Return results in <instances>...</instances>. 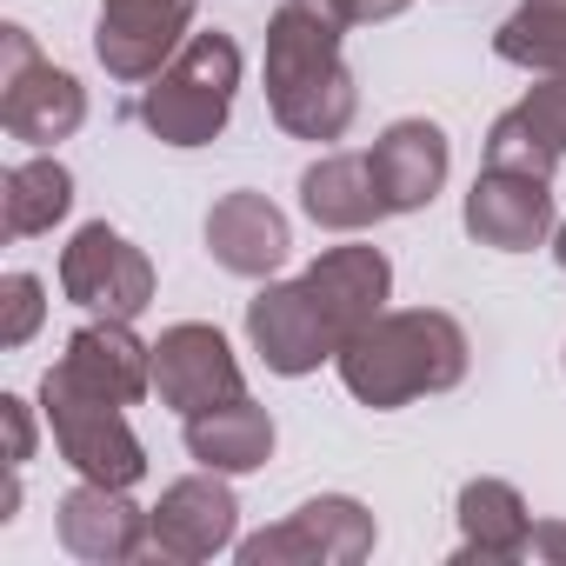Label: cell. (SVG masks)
I'll return each instance as SVG.
<instances>
[{"instance_id": "19", "label": "cell", "mask_w": 566, "mask_h": 566, "mask_svg": "<svg viewBox=\"0 0 566 566\" xmlns=\"http://www.w3.org/2000/svg\"><path fill=\"white\" fill-rule=\"evenodd\" d=\"M301 207L327 233H367L374 220L394 213L387 193H380V180H374V160L367 154H321L301 174Z\"/></svg>"}, {"instance_id": "22", "label": "cell", "mask_w": 566, "mask_h": 566, "mask_svg": "<svg viewBox=\"0 0 566 566\" xmlns=\"http://www.w3.org/2000/svg\"><path fill=\"white\" fill-rule=\"evenodd\" d=\"M67 207H74V174L54 154L14 160L8 174H0V213H8V233L14 240L48 233L54 220H67Z\"/></svg>"}, {"instance_id": "4", "label": "cell", "mask_w": 566, "mask_h": 566, "mask_svg": "<svg viewBox=\"0 0 566 566\" xmlns=\"http://www.w3.org/2000/svg\"><path fill=\"white\" fill-rule=\"evenodd\" d=\"M41 413L54 427V447L61 460L81 473V480H101V486H140L147 480V447L140 433L127 427V413L87 387H74L61 367L41 374Z\"/></svg>"}, {"instance_id": "3", "label": "cell", "mask_w": 566, "mask_h": 566, "mask_svg": "<svg viewBox=\"0 0 566 566\" xmlns=\"http://www.w3.org/2000/svg\"><path fill=\"white\" fill-rule=\"evenodd\" d=\"M233 94H240V48L233 34H187V48L147 81L140 94V127L160 140V147H207L220 140L227 114H233Z\"/></svg>"}, {"instance_id": "18", "label": "cell", "mask_w": 566, "mask_h": 566, "mask_svg": "<svg viewBox=\"0 0 566 566\" xmlns=\"http://www.w3.org/2000/svg\"><path fill=\"white\" fill-rule=\"evenodd\" d=\"M566 154V74H539V87L506 107L486 134V167H506V174H533L546 180Z\"/></svg>"}, {"instance_id": "14", "label": "cell", "mask_w": 566, "mask_h": 566, "mask_svg": "<svg viewBox=\"0 0 566 566\" xmlns=\"http://www.w3.org/2000/svg\"><path fill=\"white\" fill-rule=\"evenodd\" d=\"M61 374L114 407H134L154 394V347L134 340V321H87L67 334V354H61Z\"/></svg>"}, {"instance_id": "20", "label": "cell", "mask_w": 566, "mask_h": 566, "mask_svg": "<svg viewBox=\"0 0 566 566\" xmlns=\"http://www.w3.org/2000/svg\"><path fill=\"white\" fill-rule=\"evenodd\" d=\"M187 453L213 473H260L273 460V413L247 394L187 413Z\"/></svg>"}, {"instance_id": "17", "label": "cell", "mask_w": 566, "mask_h": 566, "mask_svg": "<svg viewBox=\"0 0 566 566\" xmlns=\"http://www.w3.org/2000/svg\"><path fill=\"white\" fill-rule=\"evenodd\" d=\"M367 160H374V180H380L387 207L394 213H420V207H433V193L453 174V140H447L440 120H394L367 147Z\"/></svg>"}, {"instance_id": "7", "label": "cell", "mask_w": 566, "mask_h": 566, "mask_svg": "<svg viewBox=\"0 0 566 566\" xmlns=\"http://www.w3.org/2000/svg\"><path fill=\"white\" fill-rule=\"evenodd\" d=\"M61 294L101 321H140L154 307V260L107 220H87L61 253Z\"/></svg>"}, {"instance_id": "8", "label": "cell", "mask_w": 566, "mask_h": 566, "mask_svg": "<svg viewBox=\"0 0 566 566\" xmlns=\"http://www.w3.org/2000/svg\"><path fill=\"white\" fill-rule=\"evenodd\" d=\"M200 0H101L94 54L114 81H154L180 48Z\"/></svg>"}, {"instance_id": "23", "label": "cell", "mask_w": 566, "mask_h": 566, "mask_svg": "<svg viewBox=\"0 0 566 566\" xmlns=\"http://www.w3.org/2000/svg\"><path fill=\"white\" fill-rule=\"evenodd\" d=\"M493 54L526 74H566V0H520L493 34Z\"/></svg>"}, {"instance_id": "5", "label": "cell", "mask_w": 566, "mask_h": 566, "mask_svg": "<svg viewBox=\"0 0 566 566\" xmlns=\"http://www.w3.org/2000/svg\"><path fill=\"white\" fill-rule=\"evenodd\" d=\"M81 120H87V87L54 61H41L28 28H0V127L28 147H54L81 134Z\"/></svg>"}, {"instance_id": "24", "label": "cell", "mask_w": 566, "mask_h": 566, "mask_svg": "<svg viewBox=\"0 0 566 566\" xmlns=\"http://www.w3.org/2000/svg\"><path fill=\"white\" fill-rule=\"evenodd\" d=\"M0 294H8V321H0V347H28L41 314H48V287L34 273H8L0 280Z\"/></svg>"}, {"instance_id": "15", "label": "cell", "mask_w": 566, "mask_h": 566, "mask_svg": "<svg viewBox=\"0 0 566 566\" xmlns=\"http://www.w3.org/2000/svg\"><path fill=\"white\" fill-rule=\"evenodd\" d=\"M294 233H287V213H280L266 193H220L207 207V253L213 266L240 273V280H273L280 260H287Z\"/></svg>"}, {"instance_id": "9", "label": "cell", "mask_w": 566, "mask_h": 566, "mask_svg": "<svg viewBox=\"0 0 566 566\" xmlns=\"http://www.w3.org/2000/svg\"><path fill=\"white\" fill-rule=\"evenodd\" d=\"M147 526H154V553H160V559L193 566V559H213V553L233 546V533H240V500H233L227 473L200 467V473L174 480V486L160 493V506H147Z\"/></svg>"}, {"instance_id": "27", "label": "cell", "mask_w": 566, "mask_h": 566, "mask_svg": "<svg viewBox=\"0 0 566 566\" xmlns=\"http://www.w3.org/2000/svg\"><path fill=\"white\" fill-rule=\"evenodd\" d=\"M526 559H553V566H566V520H539L533 539H526Z\"/></svg>"}, {"instance_id": "6", "label": "cell", "mask_w": 566, "mask_h": 566, "mask_svg": "<svg viewBox=\"0 0 566 566\" xmlns=\"http://www.w3.org/2000/svg\"><path fill=\"white\" fill-rule=\"evenodd\" d=\"M380 526L360 500L347 493H321L307 506H294L280 526H260L253 539H240V566H360L374 553Z\"/></svg>"}, {"instance_id": "21", "label": "cell", "mask_w": 566, "mask_h": 566, "mask_svg": "<svg viewBox=\"0 0 566 566\" xmlns=\"http://www.w3.org/2000/svg\"><path fill=\"white\" fill-rule=\"evenodd\" d=\"M453 520H460V553H453L460 566L467 559H526L533 513L513 480H467L453 500Z\"/></svg>"}, {"instance_id": "28", "label": "cell", "mask_w": 566, "mask_h": 566, "mask_svg": "<svg viewBox=\"0 0 566 566\" xmlns=\"http://www.w3.org/2000/svg\"><path fill=\"white\" fill-rule=\"evenodd\" d=\"M553 260L566 266V220H559V240H553Z\"/></svg>"}, {"instance_id": "13", "label": "cell", "mask_w": 566, "mask_h": 566, "mask_svg": "<svg viewBox=\"0 0 566 566\" xmlns=\"http://www.w3.org/2000/svg\"><path fill=\"white\" fill-rule=\"evenodd\" d=\"M467 233L493 253H533L553 233V193L533 174H506V167H480V180L467 187L460 207Z\"/></svg>"}, {"instance_id": "2", "label": "cell", "mask_w": 566, "mask_h": 566, "mask_svg": "<svg viewBox=\"0 0 566 566\" xmlns=\"http://www.w3.org/2000/svg\"><path fill=\"white\" fill-rule=\"evenodd\" d=\"M467 327L440 307H387L334 354L340 387L374 413H394L420 394H453L467 380Z\"/></svg>"}, {"instance_id": "10", "label": "cell", "mask_w": 566, "mask_h": 566, "mask_svg": "<svg viewBox=\"0 0 566 566\" xmlns=\"http://www.w3.org/2000/svg\"><path fill=\"white\" fill-rule=\"evenodd\" d=\"M247 340L266 360V374H287V380L321 374L340 354L334 334H327V321H321V307H314V294L301 287V280H266V287L247 301Z\"/></svg>"}, {"instance_id": "26", "label": "cell", "mask_w": 566, "mask_h": 566, "mask_svg": "<svg viewBox=\"0 0 566 566\" xmlns=\"http://www.w3.org/2000/svg\"><path fill=\"white\" fill-rule=\"evenodd\" d=\"M327 8L347 21V28H380V21H394V14H407L413 0H327Z\"/></svg>"}, {"instance_id": "1", "label": "cell", "mask_w": 566, "mask_h": 566, "mask_svg": "<svg viewBox=\"0 0 566 566\" xmlns=\"http://www.w3.org/2000/svg\"><path fill=\"white\" fill-rule=\"evenodd\" d=\"M340 28L327 0H280L266 21V114L294 140H340L360 114Z\"/></svg>"}, {"instance_id": "25", "label": "cell", "mask_w": 566, "mask_h": 566, "mask_svg": "<svg viewBox=\"0 0 566 566\" xmlns=\"http://www.w3.org/2000/svg\"><path fill=\"white\" fill-rule=\"evenodd\" d=\"M0 420H8V440H14V467H28L34 460V413H28V400L21 394H0Z\"/></svg>"}, {"instance_id": "12", "label": "cell", "mask_w": 566, "mask_h": 566, "mask_svg": "<svg viewBox=\"0 0 566 566\" xmlns=\"http://www.w3.org/2000/svg\"><path fill=\"white\" fill-rule=\"evenodd\" d=\"M301 287L314 294L334 347H347L367 321L387 314V294H394V266L380 247H327L307 273H301Z\"/></svg>"}, {"instance_id": "11", "label": "cell", "mask_w": 566, "mask_h": 566, "mask_svg": "<svg viewBox=\"0 0 566 566\" xmlns=\"http://www.w3.org/2000/svg\"><path fill=\"white\" fill-rule=\"evenodd\" d=\"M154 394H160V407H174L180 420L200 413V407H220V400L247 394L227 334L207 327V321H180V327H167V334L154 340Z\"/></svg>"}, {"instance_id": "16", "label": "cell", "mask_w": 566, "mask_h": 566, "mask_svg": "<svg viewBox=\"0 0 566 566\" xmlns=\"http://www.w3.org/2000/svg\"><path fill=\"white\" fill-rule=\"evenodd\" d=\"M61 546H67L74 559L120 566V559H140V553L154 546V526H147V513L127 500V486L81 480V486L61 500Z\"/></svg>"}]
</instances>
